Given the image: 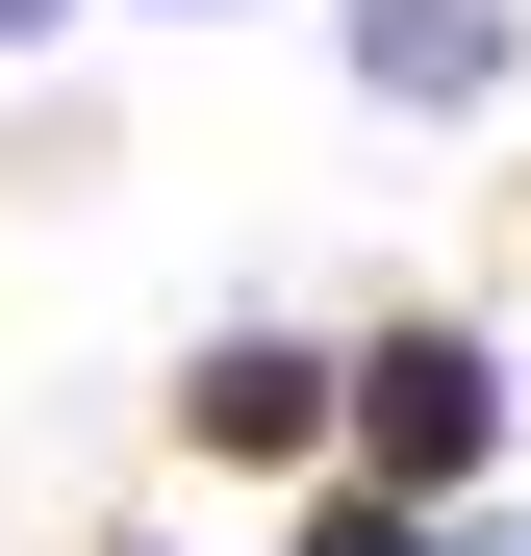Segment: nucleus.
I'll return each instance as SVG.
<instances>
[{"instance_id": "obj_6", "label": "nucleus", "mask_w": 531, "mask_h": 556, "mask_svg": "<svg viewBox=\"0 0 531 556\" xmlns=\"http://www.w3.org/2000/svg\"><path fill=\"white\" fill-rule=\"evenodd\" d=\"M456 556H531V506H506V531H456Z\"/></svg>"}, {"instance_id": "obj_4", "label": "nucleus", "mask_w": 531, "mask_h": 556, "mask_svg": "<svg viewBox=\"0 0 531 556\" xmlns=\"http://www.w3.org/2000/svg\"><path fill=\"white\" fill-rule=\"evenodd\" d=\"M279 556H456V531H430V506H380V481H329V506H304Z\"/></svg>"}, {"instance_id": "obj_3", "label": "nucleus", "mask_w": 531, "mask_h": 556, "mask_svg": "<svg viewBox=\"0 0 531 556\" xmlns=\"http://www.w3.org/2000/svg\"><path fill=\"white\" fill-rule=\"evenodd\" d=\"M531 76V0H354V102L380 127H481Z\"/></svg>"}, {"instance_id": "obj_2", "label": "nucleus", "mask_w": 531, "mask_h": 556, "mask_svg": "<svg viewBox=\"0 0 531 556\" xmlns=\"http://www.w3.org/2000/svg\"><path fill=\"white\" fill-rule=\"evenodd\" d=\"M177 455H228V481H354V354L329 329H203L177 354Z\"/></svg>"}, {"instance_id": "obj_1", "label": "nucleus", "mask_w": 531, "mask_h": 556, "mask_svg": "<svg viewBox=\"0 0 531 556\" xmlns=\"http://www.w3.org/2000/svg\"><path fill=\"white\" fill-rule=\"evenodd\" d=\"M481 455H506V354H481L456 304H430V329H354V481L456 531V506H481Z\"/></svg>"}, {"instance_id": "obj_5", "label": "nucleus", "mask_w": 531, "mask_h": 556, "mask_svg": "<svg viewBox=\"0 0 531 556\" xmlns=\"http://www.w3.org/2000/svg\"><path fill=\"white\" fill-rule=\"evenodd\" d=\"M51 26H76V0H0V51H51Z\"/></svg>"}]
</instances>
